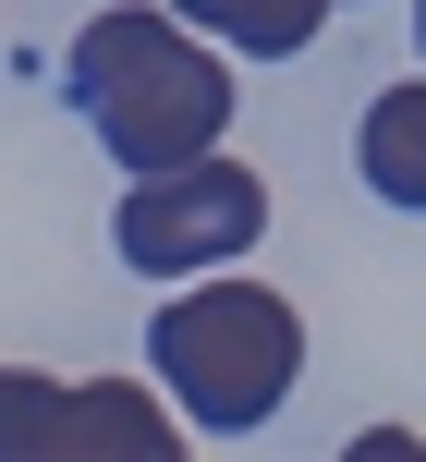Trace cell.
Returning a JSON list of instances; mask_svg holds the SVG:
<instances>
[{
  "instance_id": "obj_3",
  "label": "cell",
  "mask_w": 426,
  "mask_h": 462,
  "mask_svg": "<svg viewBox=\"0 0 426 462\" xmlns=\"http://www.w3.org/2000/svg\"><path fill=\"white\" fill-rule=\"evenodd\" d=\"M268 231V183L244 159H171V171H134V195H122L110 244L134 280H195V268H232L244 244Z\"/></svg>"
},
{
  "instance_id": "obj_1",
  "label": "cell",
  "mask_w": 426,
  "mask_h": 462,
  "mask_svg": "<svg viewBox=\"0 0 426 462\" xmlns=\"http://www.w3.org/2000/svg\"><path fill=\"white\" fill-rule=\"evenodd\" d=\"M86 134L110 146L122 171H171V159H208L219 122H232V73L219 49H195L171 13H86L73 24V61H61Z\"/></svg>"
},
{
  "instance_id": "obj_4",
  "label": "cell",
  "mask_w": 426,
  "mask_h": 462,
  "mask_svg": "<svg viewBox=\"0 0 426 462\" xmlns=\"http://www.w3.org/2000/svg\"><path fill=\"white\" fill-rule=\"evenodd\" d=\"M171 414H146V390H122V377H86V390H61V377H24L0 365V462H171Z\"/></svg>"
},
{
  "instance_id": "obj_5",
  "label": "cell",
  "mask_w": 426,
  "mask_h": 462,
  "mask_svg": "<svg viewBox=\"0 0 426 462\" xmlns=\"http://www.w3.org/2000/svg\"><path fill=\"white\" fill-rule=\"evenodd\" d=\"M354 171H366L378 208H426V73H414V86H390V97H366Z\"/></svg>"
},
{
  "instance_id": "obj_6",
  "label": "cell",
  "mask_w": 426,
  "mask_h": 462,
  "mask_svg": "<svg viewBox=\"0 0 426 462\" xmlns=\"http://www.w3.org/2000/svg\"><path fill=\"white\" fill-rule=\"evenodd\" d=\"M171 13L208 24V37H232V49H256V61H292V49H305L341 0H171Z\"/></svg>"
},
{
  "instance_id": "obj_2",
  "label": "cell",
  "mask_w": 426,
  "mask_h": 462,
  "mask_svg": "<svg viewBox=\"0 0 426 462\" xmlns=\"http://www.w3.org/2000/svg\"><path fill=\"white\" fill-rule=\"evenodd\" d=\"M146 353H159V390L208 439H256L305 377V317L268 280H195V292H171V317H146Z\"/></svg>"
},
{
  "instance_id": "obj_7",
  "label": "cell",
  "mask_w": 426,
  "mask_h": 462,
  "mask_svg": "<svg viewBox=\"0 0 426 462\" xmlns=\"http://www.w3.org/2000/svg\"><path fill=\"white\" fill-rule=\"evenodd\" d=\"M414 37H426V0H414Z\"/></svg>"
}]
</instances>
